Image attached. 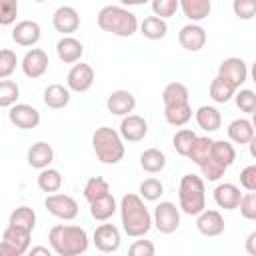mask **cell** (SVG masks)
Returning a JSON list of instances; mask_svg holds the SVG:
<instances>
[{"mask_svg":"<svg viewBox=\"0 0 256 256\" xmlns=\"http://www.w3.org/2000/svg\"><path fill=\"white\" fill-rule=\"evenodd\" d=\"M120 220L122 228L130 238H142L154 226V218L144 204L140 194H124L120 200Z\"/></svg>","mask_w":256,"mask_h":256,"instance_id":"1","label":"cell"},{"mask_svg":"<svg viewBox=\"0 0 256 256\" xmlns=\"http://www.w3.org/2000/svg\"><path fill=\"white\" fill-rule=\"evenodd\" d=\"M50 246L58 256H78L88 250V234L82 226L56 224L48 232Z\"/></svg>","mask_w":256,"mask_h":256,"instance_id":"2","label":"cell"},{"mask_svg":"<svg viewBox=\"0 0 256 256\" xmlns=\"http://www.w3.org/2000/svg\"><path fill=\"white\" fill-rule=\"evenodd\" d=\"M98 26L100 30L120 38H128L140 28L134 12H130L126 6H114V4H108L98 12Z\"/></svg>","mask_w":256,"mask_h":256,"instance_id":"3","label":"cell"},{"mask_svg":"<svg viewBox=\"0 0 256 256\" xmlns=\"http://www.w3.org/2000/svg\"><path fill=\"white\" fill-rule=\"evenodd\" d=\"M92 148L102 164H118L124 158V138L110 126H100L92 134Z\"/></svg>","mask_w":256,"mask_h":256,"instance_id":"4","label":"cell"},{"mask_svg":"<svg viewBox=\"0 0 256 256\" xmlns=\"http://www.w3.org/2000/svg\"><path fill=\"white\" fill-rule=\"evenodd\" d=\"M178 202L184 214L198 216L206 208V190L204 180L196 174H184L178 186Z\"/></svg>","mask_w":256,"mask_h":256,"instance_id":"5","label":"cell"},{"mask_svg":"<svg viewBox=\"0 0 256 256\" xmlns=\"http://www.w3.org/2000/svg\"><path fill=\"white\" fill-rule=\"evenodd\" d=\"M30 236H32V230L8 224L6 230L2 232L0 256H22V254H26L30 250Z\"/></svg>","mask_w":256,"mask_h":256,"instance_id":"6","label":"cell"},{"mask_svg":"<svg viewBox=\"0 0 256 256\" xmlns=\"http://www.w3.org/2000/svg\"><path fill=\"white\" fill-rule=\"evenodd\" d=\"M152 218H154V226L160 234H172L180 226V210L176 208L174 202H168V200L160 202L154 208Z\"/></svg>","mask_w":256,"mask_h":256,"instance_id":"7","label":"cell"},{"mask_svg":"<svg viewBox=\"0 0 256 256\" xmlns=\"http://www.w3.org/2000/svg\"><path fill=\"white\" fill-rule=\"evenodd\" d=\"M44 206L52 216L60 220H74L78 216V202L68 194H48Z\"/></svg>","mask_w":256,"mask_h":256,"instance_id":"8","label":"cell"},{"mask_svg":"<svg viewBox=\"0 0 256 256\" xmlns=\"http://www.w3.org/2000/svg\"><path fill=\"white\" fill-rule=\"evenodd\" d=\"M218 76H222L224 80H228L236 90L246 82L248 78V66L242 58H236V56H230L226 60L220 62L218 66Z\"/></svg>","mask_w":256,"mask_h":256,"instance_id":"9","label":"cell"},{"mask_svg":"<svg viewBox=\"0 0 256 256\" xmlns=\"http://www.w3.org/2000/svg\"><path fill=\"white\" fill-rule=\"evenodd\" d=\"M94 84V70L90 64H84V62H78L70 68L68 76H66V86L72 90V92H88Z\"/></svg>","mask_w":256,"mask_h":256,"instance_id":"10","label":"cell"},{"mask_svg":"<svg viewBox=\"0 0 256 256\" xmlns=\"http://www.w3.org/2000/svg\"><path fill=\"white\" fill-rule=\"evenodd\" d=\"M92 240H94V246L100 252H106V254L116 252L120 248V244H122L120 230L114 224H100V226H96Z\"/></svg>","mask_w":256,"mask_h":256,"instance_id":"11","label":"cell"},{"mask_svg":"<svg viewBox=\"0 0 256 256\" xmlns=\"http://www.w3.org/2000/svg\"><path fill=\"white\" fill-rule=\"evenodd\" d=\"M52 26L62 36H72L80 28V16L72 6H60L52 14Z\"/></svg>","mask_w":256,"mask_h":256,"instance_id":"12","label":"cell"},{"mask_svg":"<svg viewBox=\"0 0 256 256\" xmlns=\"http://www.w3.org/2000/svg\"><path fill=\"white\" fill-rule=\"evenodd\" d=\"M206 40H208L206 30H204L198 22H190V24L182 26L180 32H178V42H180V46H182L184 50H188V52H198V50H202V48L206 46Z\"/></svg>","mask_w":256,"mask_h":256,"instance_id":"13","label":"cell"},{"mask_svg":"<svg viewBox=\"0 0 256 256\" xmlns=\"http://www.w3.org/2000/svg\"><path fill=\"white\" fill-rule=\"evenodd\" d=\"M48 64H50V62H48V54H46L42 48H32V50H28V52L24 54L22 62H20L24 76H26V78H32V80L44 76V72L48 70Z\"/></svg>","mask_w":256,"mask_h":256,"instance_id":"14","label":"cell"},{"mask_svg":"<svg viewBox=\"0 0 256 256\" xmlns=\"http://www.w3.org/2000/svg\"><path fill=\"white\" fill-rule=\"evenodd\" d=\"M8 120L22 130H32L40 124V112L30 104H14L8 108Z\"/></svg>","mask_w":256,"mask_h":256,"instance_id":"15","label":"cell"},{"mask_svg":"<svg viewBox=\"0 0 256 256\" xmlns=\"http://www.w3.org/2000/svg\"><path fill=\"white\" fill-rule=\"evenodd\" d=\"M118 132L122 134V138L126 142H140L148 134V122L138 114H126V116H122Z\"/></svg>","mask_w":256,"mask_h":256,"instance_id":"16","label":"cell"},{"mask_svg":"<svg viewBox=\"0 0 256 256\" xmlns=\"http://www.w3.org/2000/svg\"><path fill=\"white\" fill-rule=\"evenodd\" d=\"M224 218L218 210H202L198 216H196V228L202 236H208V238H214V236H220L224 232Z\"/></svg>","mask_w":256,"mask_h":256,"instance_id":"17","label":"cell"},{"mask_svg":"<svg viewBox=\"0 0 256 256\" xmlns=\"http://www.w3.org/2000/svg\"><path fill=\"white\" fill-rule=\"evenodd\" d=\"M40 36H42V28H40V24L34 22V20H20V22L12 28V40H14L18 46H24V48L38 44Z\"/></svg>","mask_w":256,"mask_h":256,"instance_id":"18","label":"cell"},{"mask_svg":"<svg viewBox=\"0 0 256 256\" xmlns=\"http://www.w3.org/2000/svg\"><path fill=\"white\" fill-rule=\"evenodd\" d=\"M56 54L64 64H76V62H80V58L84 54V46L74 36H62L56 42Z\"/></svg>","mask_w":256,"mask_h":256,"instance_id":"19","label":"cell"},{"mask_svg":"<svg viewBox=\"0 0 256 256\" xmlns=\"http://www.w3.org/2000/svg\"><path fill=\"white\" fill-rule=\"evenodd\" d=\"M240 200H242V192L232 182H224L214 188V202L224 210H236L240 206Z\"/></svg>","mask_w":256,"mask_h":256,"instance_id":"20","label":"cell"},{"mask_svg":"<svg viewBox=\"0 0 256 256\" xmlns=\"http://www.w3.org/2000/svg\"><path fill=\"white\" fill-rule=\"evenodd\" d=\"M106 108L116 116H126L136 108V98L130 90H114L106 100Z\"/></svg>","mask_w":256,"mask_h":256,"instance_id":"21","label":"cell"},{"mask_svg":"<svg viewBox=\"0 0 256 256\" xmlns=\"http://www.w3.org/2000/svg\"><path fill=\"white\" fill-rule=\"evenodd\" d=\"M26 160H28V164L32 166V168H36V170H44V168H48L50 164H52V160H54V150H52V146L48 144V142H36V144H32L30 148H28V154H26Z\"/></svg>","mask_w":256,"mask_h":256,"instance_id":"22","label":"cell"},{"mask_svg":"<svg viewBox=\"0 0 256 256\" xmlns=\"http://www.w3.org/2000/svg\"><path fill=\"white\" fill-rule=\"evenodd\" d=\"M256 130L252 126V120L248 118H236L228 124V138L234 144H248L254 138Z\"/></svg>","mask_w":256,"mask_h":256,"instance_id":"23","label":"cell"},{"mask_svg":"<svg viewBox=\"0 0 256 256\" xmlns=\"http://www.w3.org/2000/svg\"><path fill=\"white\" fill-rule=\"evenodd\" d=\"M118 208H120V206L116 204L114 196L108 192V194L96 198L94 202H90V216H92L94 220H98V222H106L108 218L114 216V212H116Z\"/></svg>","mask_w":256,"mask_h":256,"instance_id":"24","label":"cell"},{"mask_svg":"<svg viewBox=\"0 0 256 256\" xmlns=\"http://www.w3.org/2000/svg\"><path fill=\"white\" fill-rule=\"evenodd\" d=\"M70 88L64 84H50L44 90V104L52 110H60L70 104Z\"/></svg>","mask_w":256,"mask_h":256,"instance_id":"25","label":"cell"},{"mask_svg":"<svg viewBox=\"0 0 256 256\" xmlns=\"http://www.w3.org/2000/svg\"><path fill=\"white\" fill-rule=\"evenodd\" d=\"M180 10L190 22H202L210 16L212 4L210 0H180Z\"/></svg>","mask_w":256,"mask_h":256,"instance_id":"26","label":"cell"},{"mask_svg":"<svg viewBox=\"0 0 256 256\" xmlns=\"http://www.w3.org/2000/svg\"><path fill=\"white\" fill-rule=\"evenodd\" d=\"M140 34L148 40H162L166 34H168V24L164 18L160 16H146L142 22H140Z\"/></svg>","mask_w":256,"mask_h":256,"instance_id":"27","label":"cell"},{"mask_svg":"<svg viewBox=\"0 0 256 256\" xmlns=\"http://www.w3.org/2000/svg\"><path fill=\"white\" fill-rule=\"evenodd\" d=\"M194 116H196V122H198V126L204 130V132H216L220 126H222V116H220V112H218V108H214V106H200L196 112H194Z\"/></svg>","mask_w":256,"mask_h":256,"instance_id":"28","label":"cell"},{"mask_svg":"<svg viewBox=\"0 0 256 256\" xmlns=\"http://www.w3.org/2000/svg\"><path fill=\"white\" fill-rule=\"evenodd\" d=\"M164 118L170 126H186L192 118V106L190 102H182V104H172V106H164Z\"/></svg>","mask_w":256,"mask_h":256,"instance_id":"29","label":"cell"},{"mask_svg":"<svg viewBox=\"0 0 256 256\" xmlns=\"http://www.w3.org/2000/svg\"><path fill=\"white\" fill-rule=\"evenodd\" d=\"M234 94H236V88L228 80H224L222 76L216 74V78L210 82V98L218 104H226L234 98Z\"/></svg>","mask_w":256,"mask_h":256,"instance_id":"30","label":"cell"},{"mask_svg":"<svg viewBox=\"0 0 256 256\" xmlns=\"http://www.w3.org/2000/svg\"><path fill=\"white\" fill-rule=\"evenodd\" d=\"M140 166H142V170H146L148 174H156V172L164 170V166H166V156H164V152L158 150V148H148V150H144V152L140 154Z\"/></svg>","mask_w":256,"mask_h":256,"instance_id":"31","label":"cell"},{"mask_svg":"<svg viewBox=\"0 0 256 256\" xmlns=\"http://www.w3.org/2000/svg\"><path fill=\"white\" fill-rule=\"evenodd\" d=\"M188 98H190V92H188V88L182 82H170L162 90V102H164V106L182 104V102H188Z\"/></svg>","mask_w":256,"mask_h":256,"instance_id":"32","label":"cell"},{"mask_svg":"<svg viewBox=\"0 0 256 256\" xmlns=\"http://www.w3.org/2000/svg\"><path fill=\"white\" fill-rule=\"evenodd\" d=\"M212 144H214L212 138H208V136H196V140H194V144H192V148H190L188 158H190L194 164L202 166V164L210 158V154H212Z\"/></svg>","mask_w":256,"mask_h":256,"instance_id":"33","label":"cell"},{"mask_svg":"<svg viewBox=\"0 0 256 256\" xmlns=\"http://www.w3.org/2000/svg\"><path fill=\"white\" fill-rule=\"evenodd\" d=\"M36 182H38V188H40L42 192L54 194V192H58L60 186H62V176H60V172H58L56 168H50V166H48V168L40 170Z\"/></svg>","mask_w":256,"mask_h":256,"instance_id":"34","label":"cell"},{"mask_svg":"<svg viewBox=\"0 0 256 256\" xmlns=\"http://www.w3.org/2000/svg\"><path fill=\"white\" fill-rule=\"evenodd\" d=\"M210 158H214L220 164H224L226 168H230L234 164V160H236V150L228 140H214Z\"/></svg>","mask_w":256,"mask_h":256,"instance_id":"35","label":"cell"},{"mask_svg":"<svg viewBox=\"0 0 256 256\" xmlns=\"http://www.w3.org/2000/svg\"><path fill=\"white\" fill-rule=\"evenodd\" d=\"M8 224L12 226H20L26 230H34L36 228V212L30 206H18L16 210H12Z\"/></svg>","mask_w":256,"mask_h":256,"instance_id":"36","label":"cell"},{"mask_svg":"<svg viewBox=\"0 0 256 256\" xmlns=\"http://www.w3.org/2000/svg\"><path fill=\"white\" fill-rule=\"evenodd\" d=\"M108 192H110V184H108V180L102 178V176H92V178H88L86 184H84V198L88 200V204L94 202L96 198L108 194Z\"/></svg>","mask_w":256,"mask_h":256,"instance_id":"37","label":"cell"},{"mask_svg":"<svg viewBox=\"0 0 256 256\" xmlns=\"http://www.w3.org/2000/svg\"><path fill=\"white\" fill-rule=\"evenodd\" d=\"M196 132L194 130H190V128H182V130H178L176 134H174V138H172V146H174V150L180 154V156H188L190 154V148H192V144H194V140H196Z\"/></svg>","mask_w":256,"mask_h":256,"instance_id":"38","label":"cell"},{"mask_svg":"<svg viewBox=\"0 0 256 256\" xmlns=\"http://www.w3.org/2000/svg\"><path fill=\"white\" fill-rule=\"evenodd\" d=\"M18 96H20L18 84L12 82V80H8V78H4V80L0 82V106H2V108L14 106L16 100H18Z\"/></svg>","mask_w":256,"mask_h":256,"instance_id":"39","label":"cell"},{"mask_svg":"<svg viewBox=\"0 0 256 256\" xmlns=\"http://www.w3.org/2000/svg\"><path fill=\"white\" fill-rule=\"evenodd\" d=\"M164 194V184L158 178H146L140 184V196L148 202H156Z\"/></svg>","mask_w":256,"mask_h":256,"instance_id":"40","label":"cell"},{"mask_svg":"<svg viewBox=\"0 0 256 256\" xmlns=\"http://www.w3.org/2000/svg\"><path fill=\"white\" fill-rule=\"evenodd\" d=\"M150 4H152V12L164 20L172 18L180 8V0H150Z\"/></svg>","mask_w":256,"mask_h":256,"instance_id":"41","label":"cell"},{"mask_svg":"<svg viewBox=\"0 0 256 256\" xmlns=\"http://www.w3.org/2000/svg\"><path fill=\"white\" fill-rule=\"evenodd\" d=\"M234 100H236V106L246 114H252L256 110V92L254 90H248V88L238 90L234 94Z\"/></svg>","mask_w":256,"mask_h":256,"instance_id":"42","label":"cell"},{"mask_svg":"<svg viewBox=\"0 0 256 256\" xmlns=\"http://www.w3.org/2000/svg\"><path fill=\"white\" fill-rule=\"evenodd\" d=\"M200 170H202V176L206 178V180H210V182H216V180H220L222 176H224V172L228 170L224 164H220L218 160H214V158H208L202 166H200Z\"/></svg>","mask_w":256,"mask_h":256,"instance_id":"43","label":"cell"},{"mask_svg":"<svg viewBox=\"0 0 256 256\" xmlns=\"http://www.w3.org/2000/svg\"><path fill=\"white\" fill-rule=\"evenodd\" d=\"M232 12L240 20H252L256 16V0H232Z\"/></svg>","mask_w":256,"mask_h":256,"instance_id":"44","label":"cell"},{"mask_svg":"<svg viewBox=\"0 0 256 256\" xmlns=\"http://www.w3.org/2000/svg\"><path fill=\"white\" fill-rule=\"evenodd\" d=\"M16 64H18V58L16 54L10 50V48H4L0 52V78H8L14 70H16Z\"/></svg>","mask_w":256,"mask_h":256,"instance_id":"45","label":"cell"},{"mask_svg":"<svg viewBox=\"0 0 256 256\" xmlns=\"http://www.w3.org/2000/svg\"><path fill=\"white\" fill-rule=\"evenodd\" d=\"M18 16V0H0V24L10 26Z\"/></svg>","mask_w":256,"mask_h":256,"instance_id":"46","label":"cell"},{"mask_svg":"<svg viewBox=\"0 0 256 256\" xmlns=\"http://www.w3.org/2000/svg\"><path fill=\"white\" fill-rule=\"evenodd\" d=\"M238 208H240V214L246 220H256V192L242 194V200H240Z\"/></svg>","mask_w":256,"mask_h":256,"instance_id":"47","label":"cell"},{"mask_svg":"<svg viewBox=\"0 0 256 256\" xmlns=\"http://www.w3.org/2000/svg\"><path fill=\"white\" fill-rule=\"evenodd\" d=\"M128 252L132 256H154L156 254V246L150 240H134L132 246L128 248Z\"/></svg>","mask_w":256,"mask_h":256,"instance_id":"48","label":"cell"},{"mask_svg":"<svg viewBox=\"0 0 256 256\" xmlns=\"http://www.w3.org/2000/svg\"><path fill=\"white\" fill-rule=\"evenodd\" d=\"M240 186L248 192H256V164H250L240 172Z\"/></svg>","mask_w":256,"mask_h":256,"instance_id":"49","label":"cell"},{"mask_svg":"<svg viewBox=\"0 0 256 256\" xmlns=\"http://www.w3.org/2000/svg\"><path fill=\"white\" fill-rule=\"evenodd\" d=\"M244 248H246V252H248L250 256H256V230H254V232H250V234L246 236Z\"/></svg>","mask_w":256,"mask_h":256,"instance_id":"50","label":"cell"},{"mask_svg":"<svg viewBox=\"0 0 256 256\" xmlns=\"http://www.w3.org/2000/svg\"><path fill=\"white\" fill-rule=\"evenodd\" d=\"M30 252V256H38V254H44V256H50L54 250H52V246L48 248V246H34V248H30L28 250Z\"/></svg>","mask_w":256,"mask_h":256,"instance_id":"51","label":"cell"},{"mask_svg":"<svg viewBox=\"0 0 256 256\" xmlns=\"http://www.w3.org/2000/svg\"><path fill=\"white\" fill-rule=\"evenodd\" d=\"M146 2H150V0H120L122 6H142Z\"/></svg>","mask_w":256,"mask_h":256,"instance_id":"52","label":"cell"},{"mask_svg":"<svg viewBox=\"0 0 256 256\" xmlns=\"http://www.w3.org/2000/svg\"><path fill=\"white\" fill-rule=\"evenodd\" d=\"M248 148H250V154H252V158H256V134H254V138L248 142Z\"/></svg>","mask_w":256,"mask_h":256,"instance_id":"53","label":"cell"},{"mask_svg":"<svg viewBox=\"0 0 256 256\" xmlns=\"http://www.w3.org/2000/svg\"><path fill=\"white\" fill-rule=\"evenodd\" d=\"M248 74H250V78H252V82L256 84V60L252 62V66H250V70H248Z\"/></svg>","mask_w":256,"mask_h":256,"instance_id":"54","label":"cell"},{"mask_svg":"<svg viewBox=\"0 0 256 256\" xmlns=\"http://www.w3.org/2000/svg\"><path fill=\"white\" fill-rule=\"evenodd\" d=\"M252 126H254V130H256V110L252 112Z\"/></svg>","mask_w":256,"mask_h":256,"instance_id":"55","label":"cell"},{"mask_svg":"<svg viewBox=\"0 0 256 256\" xmlns=\"http://www.w3.org/2000/svg\"><path fill=\"white\" fill-rule=\"evenodd\" d=\"M34 2H44V0H34Z\"/></svg>","mask_w":256,"mask_h":256,"instance_id":"56","label":"cell"}]
</instances>
